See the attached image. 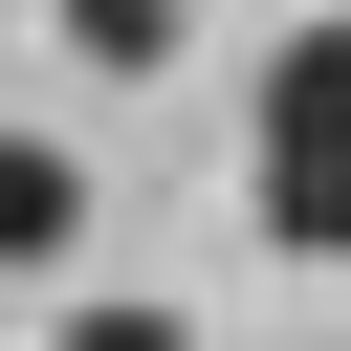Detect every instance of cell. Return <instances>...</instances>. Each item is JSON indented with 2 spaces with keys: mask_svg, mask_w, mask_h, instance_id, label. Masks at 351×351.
Here are the masks:
<instances>
[{
  "mask_svg": "<svg viewBox=\"0 0 351 351\" xmlns=\"http://www.w3.org/2000/svg\"><path fill=\"white\" fill-rule=\"evenodd\" d=\"M241 176H263V241H285V263H351V22H285V44H263Z\"/></svg>",
  "mask_w": 351,
  "mask_h": 351,
  "instance_id": "1",
  "label": "cell"
},
{
  "mask_svg": "<svg viewBox=\"0 0 351 351\" xmlns=\"http://www.w3.org/2000/svg\"><path fill=\"white\" fill-rule=\"evenodd\" d=\"M66 241H88V154H66V132H0V285L66 263Z\"/></svg>",
  "mask_w": 351,
  "mask_h": 351,
  "instance_id": "2",
  "label": "cell"
},
{
  "mask_svg": "<svg viewBox=\"0 0 351 351\" xmlns=\"http://www.w3.org/2000/svg\"><path fill=\"white\" fill-rule=\"evenodd\" d=\"M66 44L88 66H176V0H66Z\"/></svg>",
  "mask_w": 351,
  "mask_h": 351,
  "instance_id": "3",
  "label": "cell"
},
{
  "mask_svg": "<svg viewBox=\"0 0 351 351\" xmlns=\"http://www.w3.org/2000/svg\"><path fill=\"white\" fill-rule=\"evenodd\" d=\"M44 351H197V329H176V307H132V285H110V307H66V329H44Z\"/></svg>",
  "mask_w": 351,
  "mask_h": 351,
  "instance_id": "4",
  "label": "cell"
}]
</instances>
